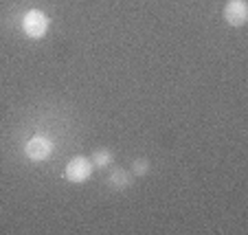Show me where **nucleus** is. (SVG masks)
I'll use <instances>...</instances> for the list:
<instances>
[{
	"mask_svg": "<svg viewBox=\"0 0 248 235\" xmlns=\"http://www.w3.org/2000/svg\"><path fill=\"white\" fill-rule=\"evenodd\" d=\"M22 31H24V35H27V38H31V40L44 38V33L48 31L46 14H44V11H40V9L27 11V14H24V18H22Z\"/></svg>",
	"mask_w": 248,
	"mask_h": 235,
	"instance_id": "1",
	"label": "nucleus"
},
{
	"mask_svg": "<svg viewBox=\"0 0 248 235\" xmlns=\"http://www.w3.org/2000/svg\"><path fill=\"white\" fill-rule=\"evenodd\" d=\"M93 170L94 165L90 163V158H86V156H75V158H70L68 165H66V180H70V183H86V180L93 176Z\"/></svg>",
	"mask_w": 248,
	"mask_h": 235,
	"instance_id": "2",
	"label": "nucleus"
},
{
	"mask_svg": "<svg viewBox=\"0 0 248 235\" xmlns=\"http://www.w3.org/2000/svg\"><path fill=\"white\" fill-rule=\"evenodd\" d=\"M108 183H110V187H114V189H125V187H130L132 176H130V172H125V170H114L112 174L108 176Z\"/></svg>",
	"mask_w": 248,
	"mask_h": 235,
	"instance_id": "5",
	"label": "nucleus"
},
{
	"mask_svg": "<svg viewBox=\"0 0 248 235\" xmlns=\"http://www.w3.org/2000/svg\"><path fill=\"white\" fill-rule=\"evenodd\" d=\"M224 20L231 27H244L248 22V5L244 0H229L224 7Z\"/></svg>",
	"mask_w": 248,
	"mask_h": 235,
	"instance_id": "4",
	"label": "nucleus"
},
{
	"mask_svg": "<svg viewBox=\"0 0 248 235\" xmlns=\"http://www.w3.org/2000/svg\"><path fill=\"white\" fill-rule=\"evenodd\" d=\"M112 160H114L112 152H110L108 147H99V150H94L93 154H90V163H93L94 167H108Z\"/></svg>",
	"mask_w": 248,
	"mask_h": 235,
	"instance_id": "6",
	"label": "nucleus"
},
{
	"mask_svg": "<svg viewBox=\"0 0 248 235\" xmlns=\"http://www.w3.org/2000/svg\"><path fill=\"white\" fill-rule=\"evenodd\" d=\"M147 172H150V163H147V158H136L134 165H132V174L134 176H147Z\"/></svg>",
	"mask_w": 248,
	"mask_h": 235,
	"instance_id": "7",
	"label": "nucleus"
},
{
	"mask_svg": "<svg viewBox=\"0 0 248 235\" xmlns=\"http://www.w3.org/2000/svg\"><path fill=\"white\" fill-rule=\"evenodd\" d=\"M24 152H27L29 160H33V163H42V160H46L48 156L53 154V141L51 139H46V137L35 134V137H31L27 141Z\"/></svg>",
	"mask_w": 248,
	"mask_h": 235,
	"instance_id": "3",
	"label": "nucleus"
}]
</instances>
